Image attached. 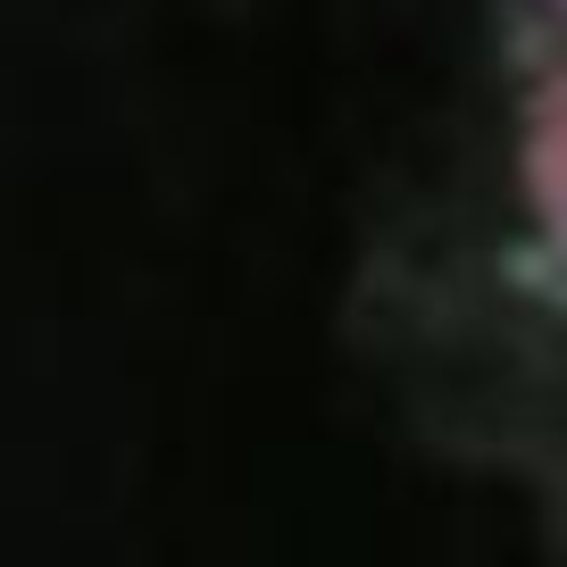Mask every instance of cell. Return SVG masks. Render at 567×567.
<instances>
[{"instance_id": "obj_1", "label": "cell", "mask_w": 567, "mask_h": 567, "mask_svg": "<svg viewBox=\"0 0 567 567\" xmlns=\"http://www.w3.org/2000/svg\"><path fill=\"white\" fill-rule=\"evenodd\" d=\"M493 51L509 59L517 117H526V167L567 184V0H484Z\"/></svg>"}]
</instances>
